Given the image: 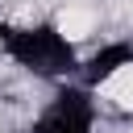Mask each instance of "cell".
Here are the masks:
<instances>
[{
	"mask_svg": "<svg viewBox=\"0 0 133 133\" xmlns=\"http://www.w3.org/2000/svg\"><path fill=\"white\" fill-rule=\"evenodd\" d=\"M0 54L29 71L33 79H50V83H62L79 71V50L75 42L54 25V21H33V25H8L4 33V46Z\"/></svg>",
	"mask_w": 133,
	"mask_h": 133,
	"instance_id": "6da1fadb",
	"label": "cell"
},
{
	"mask_svg": "<svg viewBox=\"0 0 133 133\" xmlns=\"http://www.w3.org/2000/svg\"><path fill=\"white\" fill-rule=\"evenodd\" d=\"M29 133H96V100L83 83H58Z\"/></svg>",
	"mask_w": 133,
	"mask_h": 133,
	"instance_id": "7a4b0ae2",
	"label": "cell"
},
{
	"mask_svg": "<svg viewBox=\"0 0 133 133\" xmlns=\"http://www.w3.org/2000/svg\"><path fill=\"white\" fill-rule=\"evenodd\" d=\"M129 66H133V42L121 37V42H104V46H96L87 58H79V71H75V75H79L83 87L96 91V87L112 83V79H116L121 71H129Z\"/></svg>",
	"mask_w": 133,
	"mask_h": 133,
	"instance_id": "3957f363",
	"label": "cell"
},
{
	"mask_svg": "<svg viewBox=\"0 0 133 133\" xmlns=\"http://www.w3.org/2000/svg\"><path fill=\"white\" fill-rule=\"evenodd\" d=\"M4 33H8V21L0 17V46H4Z\"/></svg>",
	"mask_w": 133,
	"mask_h": 133,
	"instance_id": "277c9868",
	"label": "cell"
}]
</instances>
